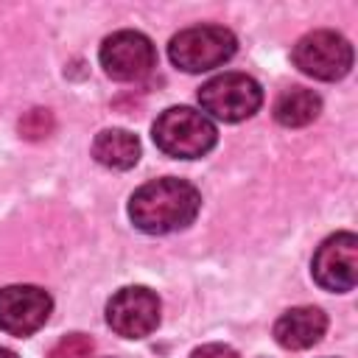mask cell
Returning <instances> with one entry per match:
<instances>
[{"mask_svg":"<svg viewBox=\"0 0 358 358\" xmlns=\"http://www.w3.org/2000/svg\"><path fill=\"white\" fill-rule=\"evenodd\" d=\"M201 196L185 179H154L134 190L129 201V218L148 235H168L185 229L199 215Z\"/></svg>","mask_w":358,"mask_h":358,"instance_id":"obj_1","label":"cell"},{"mask_svg":"<svg viewBox=\"0 0 358 358\" xmlns=\"http://www.w3.org/2000/svg\"><path fill=\"white\" fill-rule=\"evenodd\" d=\"M151 134H154L157 148L168 157H176V159L204 157L218 140V131H215L213 120L204 112H196L190 106L165 109L157 117Z\"/></svg>","mask_w":358,"mask_h":358,"instance_id":"obj_2","label":"cell"},{"mask_svg":"<svg viewBox=\"0 0 358 358\" xmlns=\"http://www.w3.org/2000/svg\"><path fill=\"white\" fill-rule=\"evenodd\" d=\"M238 39L224 25H193L179 31L171 45L168 56L171 62L185 73H204L213 67H221L235 56Z\"/></svg>","mask_w":358,"mask_h":358,"instance_id":"obj_3","label":"cell"},{"mask_svg":"<svg viewBox=\"0 0 358 358\" xmlns=\"http://www.w3.org/2000/svg\"><path fill=\"white\" fill-rule=\"evenodd\" d=\"M199 103L207 115H213L224 123H238V120L252 117L260 109L263 90L246 73H221V76L210 78L207 84H201Z\"/></svg>","mask_w":358,"mask_h":358,"instance_id":"obj_4","label":"cell"},{"mask_svg":"<svg viewBox=\"0 0 358 358\" xmlns=\"http://www.w3.org/2000/svg\"><path fill=\"white\" fill-rule=\"evenodd\" d=\"M291 59L305 76L336 81L344 78L352 67V45L336 31H310L294 45Z\"/></svg>","mask_w":358,"mask_h":358,"instance_id":"obj_5","label":"cell"},{"mask_svg":"<svg viewBox=\"0 0 358 358\" xmlns=\"http://www.w3.org/2000/svg\"><path fill=\"white\" fill-rule=\"evenodd\" d=\"M159 299L145 285H126L106 302V322L123 338H145L159 324Z\"/></svg>","mask_w":358,"mask_h":358,"instance_id":"obj_6","label":"cell"},{"mask_svg":"<svg viewBox=\"0 0 358 358\" xmlns=\"http://www.w3.org/2000/svg\"><path fill=\"white\" fill-rule=\"evenodd\" d=\"M157 64L151 39L140 31H117L101 45V67L115 81H137Z\"/></svg>","mask_w":358,"mask_h":358,"instance_id":"obj_7","label":"cell"},{"mask_svg":"<svg viewBox=\"0 0 358 358\" xmlns=\"http://www.w3.org/2000/svg\"><path fill=\"white\" fill-rule=\"evenodd\" d=\"M53 310V299L39 285H6L0 288V330L25 338L36 333Z\"/></svg>","mask_w":358,"mask_h":358,"instance_id":"obj_8","label":"cell"},{"mask_svg":"<svg viewBox=\"0 0 358 358\" xmlns=\"http://www.w3.org/2000/svg\"><path fill=\"white\" fill-rule=\"evenodd\" d=\"M313 280L324 291H350L358 280V238L352 232L330 235L313 255Z\"/></svg>","mask_w":358,"mask_h":358,"instance_id":"obj_9","label":"cell"},{"mask_svg":"<svg viewBox=\"0 0 358 358\" xmlns=\"http://www.w3.org/2000/svg\"><path fill=\"white\" fill-rule=\"evenodd\" d=\"M324 330H327V316L313 305L291 308L274 322V338L285 350L313 347L324 336Z\"/></svg>","mask_w":358,"mask_h":358,"instance_id":"obj_10","label":"cell"},{"mask_svg":"<svg viewBox=\"0 0 358 358\" xmlns=\"http://www.w3.org/2000/svg\"><path fill=\"white\" fill-rule=\"evenodd\" d=\"M92 157L112 171H129L140 159V140L126 129H103L92 143Z\"/></svg>","mask_w":358,"mask_h":358,"instance_id":"obj_11","label":"cell"},{"mask_svg":"<svg viewBox=\"0 0 358 358\" xmlns=\"http://www.w3.org/2000/svg\"><path fill=\"white\" fill-rule=\"evenodd\" d=\"M319 112H322V98L308 87L282 90L280 98L274 101V120L285 129L308 126L319 117Z\"/></svg>","mask_w":358,"mask_h":358,"instance_id":"obj_12","label":"cell"},{"mask_svg":"<svg viewBox=\"0 0 358 358\" xmlns=\"http://www.w3.org/2000/svg\"><path fill=\"white\" fill-rule=\"evenodd\" d=\"M53 126H56V123H53V115H50V109H42V106H34V109H28V112L20 117V123H17V129H20V137H25V140H31V143L50 137Z\"/></svg>","mask_w":358,"mask_h":358,"instance_id":"obj_13","label":"cell"},{"mask_svg":"<svg viewBox=\"0 0 358 358\" xmlns=\"http://www.w3.org/2000/svg\"><path fill=\"white\" fill-rule=\"evenodd\" d=\"M92 350H95V341H92L90 336H84V333H70V336L59 338V341L50 347L48 358H90Z\"/></svg>","mask_w":358,"mask_h":358,"instance_id":"obj_14","label":"cell"},{"mask_svg":"<svg viewBox=\"0 0 358 358\" xmlns=\"http://www.w3.org/2000/svg\"><path fill=\"white\" fill-rule=\"evenodd\" d=\"M190 358H238V352L227 344H204L190 352Z\"/></svg>","mask_w":358,"mask_h":358,"instance_id":"obj_15","label":"cell"},{"mask_svg":"<svg viewBox=\"0 0 358 358\" xmlns=\"http://www.w3.org/2000/svg\"><path fill=\"white\" fill-rule=\"evenodd\" d=\"M0 358H17V355H14L11 350H3V347H0Z\"/></svg>","mask_w":358,"mask_h":358,"instance_id":"obj_16","label":"cell"}]
</instances>
